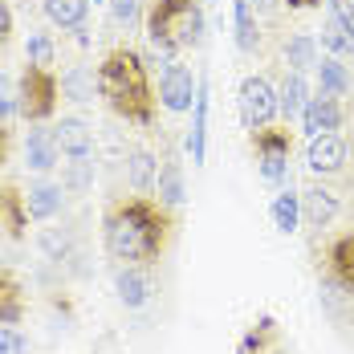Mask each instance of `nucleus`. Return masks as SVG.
<instances>
[{"label": "nucleus", "instance_id": "nucleus-24", "mask_svg": "<svg viewBox=\"0 0 354 354\" xmlns=\"http://www.w3.org/2000/svg\"><path fill=\"white\" fill-rule=\"evenodd\" d=\"M314 70H318V90L322 94L342 98V94L351 90V73H346V66H342V57H322Z\"/></svg>", "mask_w": 354, "mask_h": 354}, {"label": "nucleus", "instance_id": "nucleus-1", "mask_svg": "<svg viewBox=\"0 0 354 354\" xmlns=\"http://www.w3.org/2000/svg\"><path fill=\"white\" fill-rule=\"evenodd\" d=\"M102 241L106 252L122 265H155L171 241V216L159 200L147 196L122 200L102 220Z\"/></svg>", "mask_w": 354, "mask_h": 354}, {"label": "nucleus", "instance_id": "nucleus-17", "mask_svg": "<svg viewBox=\"0 0 354 354\" xmlns=\"http://www.w3.org/2000/svg\"><path fill=\"white\" fill-rule=\"evenodd\" d=\"M0 224L8 236H25V224H29V208H25V192L17 187H0Z\"/></svg>", "mask_w": 354, "mask_h": 354}, {"label": "nucleus", "instance_id": "nucleus-12", "mask_svg": "<svg viewBox=\"0 0 354 354\" xmlns=\"http://www.w3.org/2000/svg\"><path fill=\"white\" fill-rule=\"evenodd\" d=\"M114 289H118V301L127 306V310H142L147 301H151V277L142 273V265H122L118 273H114Z\"/></svg>", "mask_w": 354, "mask_h": 354}, {"label": "nucleus", "instance_id": "nucleus-23", "mask_svg": "<svg viewBox=\"0 0 354 354\" xmlns=\"http://www.w3.org/2000/svg\"><path fill=\"white\" fill-rule=\"evenodd\" d=\"M232 25H236V49L241 53H252L257 41H261L257 17H252V0H232Z\"/></svg>", "mask_w": 354, "mask_h": 354}, {"label": "nucleus", "instance_id": "nucleus-31", "mask_svg": "<svg viewBox=\"0 0 354 354\" xmlns=\"http://www.w3.org/2000/svg\"><path fill=\"white\" fill-rule=\"evenodd\" d=\"M41 248H45L49 261H62V257L70 252V236H66L62 228H45V232H41Z\"/></svg>", "mask_w": 354, "mask_h": 354}, {"label": "nucleus", "instance_id": "nucleus-18", "mask_svg": "<svg viewBox=\"0 0 354 354\" xmlns=\"http://www.w3.org/2000/svg\"><path fill=\"white\" fill-rule=\"evenodd\" d=\"M45 21L57 29H82L90 17V0H41Z\"/></svg>", "mask_w": 354, "mask_h": 354}, {"label": "nucleus", "instance_id": "nucleus-15", "mask_svg": "<svg viewBox=\"0 0 354 354\" xmlns=\"http://www.w3.org/2000/svg\"><path fill=\"white\" fill-rule=\"evenodd\" d=\"M187 151H192V163H204V155H208V82H204V77H200V90H196V106H192Z\"/></svg>", "mask_w": 354, "mask_h": 354}, {"label": "nucleus", "instance_id": "nucleus-37", "mask_svg": "<svg viewBox=\"0 0 354 354\" xmlns=\"http://www.w3.org/2000/svg\"><path fill=\"white\" fill-rule=\"evenodd\" d=\"M4 159H8V127L0 122V163H4Z\"/></svg>", "mask_w": 354, "mask_h": 354}, {"label": "nucleus", "instance_id": "nucleus-34", "mask_svg": "<svg viewBox=\"0 0 354 354\" xmlns=\"http://www.w3.org/2000/svg\"><path fill=\"white\" fill-rule=\"evenodd\" d=\"M0 354H29L25 334H21V330H12V326H0Z\"/></svg>", "mask_w": 354, "mask_h": 354}, {"label": "nucleus", "instance_id": "nucleus-29", "mask_svg": "<svg viewBox=\"0 0 354 354\" xmlns=\"http://www.w3.org/2000/svg\"><path fill=\"white\" fill-rule=\"evenodd\" d=\"M322 45H326V53H330V57H346V53H354L346 29H342L330 12H326V25H322Z\"/></svg>", "mask_w": 354, "mask_h": 354}, {"label": "nucleus", "instance_id": "nucleus-7", "mask_svg": "<svg viewBox=\"0 0 354 354\" xmlns=\"http://www.w3.org/2000/svg\"><path fill=\"white\" fill-rule=\"evenodd\" d=\"M196 90H200V77L192 73V66L171 62L167 70L159 73V102L171 114H183V110L196 106Z\"/></svg>", "mask_w": 354, "mask_h": 354}, {"label": "nucleus", "instance_id": "nucleus-38", "mask_svg": "<svg viewBox=\"0 0 354 354\" xmlns=\"http://www.w3.org/2000/svg\"><path fill=\"white\" fill-rule=\"evenodd\" d=\"M285 4H289V8H318L322 0H285Z\"/></svg>", "mask_w": 354, "mask_h": 354}, {"label": "nucleus", "instance_id": "nucleus-36", "mask_svg": "<svg viewBox=\"0 0 354 354\" xmlns=\"http://www.w3.org/2000/svg\"><path fill=\"white\" fill-rule=\"evenodd\" d=\"M8 33H12V8H8V4L0 0V45L8 41Z\"/></svg>", "mask_w": 354, "mask_h": 354}, {"label": "nucleus", "instance_id": "nucleus-35", "mask_svg": "<svg viewBox=\"0 0 354 354\" xmlns=\"http://www.w3.org/2000/svg\"><path fill=\"white\" fill-rule=\"evenodd\" d=\"M12 114H17V94L8 90V77L0 73V122H8Z\"/></svg>", "mask_w": 354, "mask_h": 354}, {"label": "nucleus", "instance_id": "nucleus-13", "mask_svg": "<svg viewBox=\"0 0 354 354\" xmlns=\"http://www.w3.org/2000/svg\"><path fill=\"white\" fill-rule=\"evenodd\" d=\"M334 216H338V196H334L330 187L314 183V187L301 192V220H306L310 228H326Z\"/></svg>", "mask_w": 354, "mask_h": 354}, {"label": "nucleus", "instance_id": "nucleus-16", "mask_svg": "<svg viewBox=\"0 0 354 354\" xmlns=\"http://www.w3.org/2000/svg\"><path fill=\"white\" fill-rule=\"evenodd\" d=\"M155 176H159L155 155H151L147 147H135V151L127 155V183H131V192H135V196H151V192H155Z\"/></svg>", "mask_w": 354, "mask_h": 354}, {"label": "nucleus", "instance_id": "nucleus-8", "mask_svg": "<svg viewBox=\"0 0 354 354\" xmlns=\"http://www.w3.org/2000/svg\"><path fill=\"white\" fill-rule=\"evenodd\" d=\"M306 163H310V171H318V176H334V171H342V163H346V139L334 131V135H314L310 147H306Z\"/></svg>", "mask_w": 354, "mask_h": 354}, {"label": "nucleus", "instance_id": "nucleus-19", "mask_svg": "<svg viewBox=\"0 0 354 354\" xmlns=\"http://www.w3.org/2000/svg\"><path fill=\"white\" fill-rule=\"evenodd\" d=\"M330 277L346 289V297H354V232L330 245Z\"/></svg>", "mask_w": 354, "mask_h": 354}, {"label": "nucleus", "instance_id": "nucleus-11", "mask_svg": "<svg viewBox=\"0 0 354 354\" xmlns=\"http://www.w3.org/2000/svg\"><path fill=\"white\" fill-rule=\"evenodd\" d=\"M57 159H62V151H57V139H53V127H33L29 131V139H25V163H29V171H53L57 167Z\"/></svg>", "mask_w": 354, "mask_h": 354}, {"label": "nucleus", "instance_id": "nucleus-32", "mask_svg": "<svg viewBox=\"0 0 354 354\" xmlns=\"http://www.w3.org/2000/svg\"><path fill=\"white\" fill-rule=\"evenodd\" d=\"M94 179V163L90 159H70V187L73 192H86Z\"/></svg>", "mask_w": 354, "mask_h": 354}, {"label": "nucleus", "instance_id": "nucleus-39", "mask_svg": "<svg viewBox=\"0 0 354 354\" xmlns=\"http://www.w3.org/2000/svg\"><path fill=\"white\" fill-rule=\"evenodd\" d=\"M269 4H273V0H257V8H269Z\"/></svg>", "mask_w": 354, "mask_h": 354}, {"label": "nucleus", "instance_id": "nucleus-4", "mask_svg": "<svg viewBox=\"0 0 354 354\" xmlns=\"http://www.w3.org/2000/svg\"><path fill=\"white\" fill-rule=\"evenodd\" d=\"M57 98H62V82L53 77V70L25 66L21 82H17V114L29 122H45V118H53Z\"/></svg>", "mask_w": 354, "mask_h": 354}, {"label": "nucleus", "instance_id": "nucleus-20", "mask_svg": "<svg viewBox=\"0 0 354 354\" xmlns=\"http://www.w3.org/2000/svg\"><path fill=\"white\" fill-rule=\"evenodd\" d=\"M155 192H159V204L171 212V208H179L183 204V167H179L176 159H163L159 163V176H155Z\"/></svg>", "mask_w": 354, "mask_h": 354}, {"label": "nucleus", "instance_id": "nucleus-25", "mask_svg": "<svg viewBox=\"0 0 354 354\" xmlns=\"http://www.w3.org/2000/svg\"><path fill=\"white\" fill-rule=\"evenodd\" d=\"M297 220H301V196L293 192V183L277 192V200H273V224H277V232H297Z\"/></svg>", "mask_w": 354, "mask_h": 354}, {"label": "nucleus", "instance_id": "nucleus-6", "mask_svg": "<svg viewBox=\"0 0 354 354\" xmlns=\"http://www.w3.org/2000/svg\"><path fill=\"white\" fill-rule=\"evenodd\" d=\"M252 151H257V167L265 183H285L289 176V131H252Z\"/></svg>", "mask_w": 354, "mask_h": 354}, {"label": "nucleus", "instance_id": "nucleus-9", "mask_svg": "<svg viewBox=\"0 0 354 354\" xmlns=\"http://www.w3.org/2000/svg\"><path fill=\"white\" fill-rule=\"evenodd\" d=\"M301 127H306V135L314 139V135H334L338 127H342V106H338V98H330V94H310V102L301 110Z\"/></svg>", "mask_w": 354, "mask_h": 354}, {"label": "nucleus", "instance_id": "nucleus-26", "mask_svg": "<svg viewBox=\"0 0 354 354\" xmlns=\"http://www.w3.org/2000/svg\"><path fill=\"white\" fill-rule=\"evenodd\" d=\"M285 62H289V70L293 73H306L318 66V41L310 33H297L285 41Z\"/></svg>", "mask_w": 354, "mask_h": 354}, {"label": "nucleus", "instance_id": "nucleus-3", "mask_svg": "<svg viewBox=\"0 0 354 354\" xmlns=\"http://www.w3.org/2000/svg\"><path fill=\"white\" fill-rule=\"evenodd\" d=\"M142 25H147V41H151L147 57H159V62L171 66L179 49L200 41V33H204V8H200V0H151Z\"/></svg>", "mask_w": 354, "mask_h": 354}, {"label": "nucleus", "instance_id": "nucleus-2", "mask_svg": "<svg viewBox=\"0 0 354 354\" xmlns=\"http://www.w3.org/2000/svg\"><path fill=\"white\" fill-rule=\"evenodd\" d=\"M98 98H106L114 114L135 127L155 122V90L147 77V62L135 49H114L98 66Z\"/></svg>", "mask_w": 354, "mask_h": 354}, {"label": "nucleus", "instance_id": "nucleus-14", "mask_svg": "<svg viewBox=\"0 0 354 354\" xmlns=\"http://www.w3.org/2000/svg\"><path fill=\"white\" fill-rule=\"evenodd\" d=\"M62 204H66V187H62V183H49V179H41V183H33V187L25 192L29 220H53V216L62 212Z\"/></svg>", "mask_w": 354, "mask_h": 354}, {"label": "nucleus", "instance_id": "nucleus-5", "mask_svg": "<svg viewBox=\"0 0 354 354\" xmlns=\"http://www.w3.org/2000/svg\"><path fill=\"white\" fill-rule=\"evenodd\" d=\"M241 118H245L248 131H265L277 114H281V102H277V90L265 73H248L241 82Z\"/></svg>", "mask_w": 354, "mask_h": 354}, {"label": "nucleus", "instance_id": "nucleus-10", "mask_svg": "<svg viewBox=\"0 0 354 354\" xmlns=\"http://www.w3.org/2000/svg\"><path fill=\"white\" fill-rule=\"evenodd\" d=\"M53 139H57V151L66 159H90L94 155V131L82 118H62L53 127Z\"/></svg>", "mask_w": 354, "mask_h": 354}, {"label": "nucleus", "instance_id": "nucleus-28", "mask_svg": "<svg viewBox=\"0 0 354 354\" xmlns=\"http://www.w3.org/2000/svg\"><path fill=\"white\" fill-rule=\"evenodd\" d=\"M25 57H29V66H41V70H53V62H57V45H53V33H29L25 41Z\"/></svg>", "mask_w": 354, "mask_h": 354}, {"label": "nucleus", "instance_id": "nucleus-30", "mask_svg": "<svg viewBox=\"0 0 354 354\" xmlns=\"http://www.w3.org/2000/svg\"><path fill=\"white\" fill-rule=\"evenodd\" d=\"M110 17H114V25H127L131 29V25H142L147 12H142L139 0H110Z\"/></svg>", "mask_w": 354, "mask_h": 354}, {"label": "nucleus", "instance_id": "nucleus-27", "mask_svg": "<svg viewBox=\"0 0 354 354\" xmlns=\"http://www.w3.org/2000/svg\"><path fill=\"white\" fill-rule=\"evenodd\" d=\"M62 94H70L73 102H90L98 94V73L90 66H73L66 77H62Z\"/></svg>", "mask_w": 354, "mask_h": 354}, {"label": "nucleus", "instance_id": "nucleus-21", "mask_svg": "<svg viewBox=\"0 0 354 354\" xmlns=\"http://www.w3.org/2000/svg\"><path fill=\"white\" fill-rule=\"evenodd\" d=\"M25 318V293H21V281L0 269V326H17Z\"/></svg>", "mask_w": 354, "mask_h": 354}, {"label": "nucleus", "instance_id": "nucleus-22", "mask_svg": "<svg viewBox=\"0 0 354 354\" xmlns=\"http://www.w3.org/2000/svg\"><path fill=\"white\" fill-rule=\"evenodd\" d=\"M277 102H281V114L293 122V118H301V110H306V102H310V86H306V77L301 73H285L281 90H277Z\"/></svg>", "mask_w": 354, "mask_h": 354}, {"label": "nucleus", "instance_id": "nucleus-33", "mask_svg": "<svg viewBox=\"0 0 354 354\" xmlns=\"http://www.w3.org/2000/svg\"><path fill=\"white\" fill-rule=\"evenodd\" d=\"M330 17L346 29V37H351V45H354V0H330Z\"/></svg>", "mask_w": 354, "mask_h": 354}]
</instances>
